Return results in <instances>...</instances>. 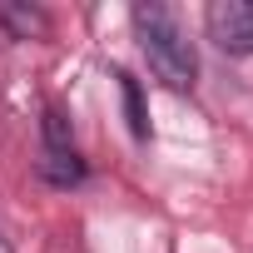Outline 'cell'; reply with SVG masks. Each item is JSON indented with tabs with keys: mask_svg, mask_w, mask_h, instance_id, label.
Here are the masks:
<instances>
[{
	"mask_svg": "<svg viewBox=\"0 0 253 253\" xmlns=\"http://www.w3.org/2000/svg\"><path fill=\"white\" fill-rule=\"evenodd\" d=\"M0 30L10 40H45L50 35V15L40 5H30V0H5V5H0Z\"/></svg>",
	"mask_w": 253,
	"mask_h": 253,
	"instance_id": "3957f363",
	"label": "cell"
},
{
	"mask_svg": "<svg viewBox=\"0 0 253 253\" xmlns=\"http://www.w3.org/2000/svg\"><path fill=\"white\" fill-rule=\"evenodd\" d=\"M114 80H119V94H124V114H129V129H134V139H149V109H144L139 80H134L129 70H119Z\"/></svg>",
	"mask_w": 253,
	"mask_h": 253,
	"instance_id": "5b68a950",
	"label": "cell"
},
{
	"mask_svg": "<svg viewBox=\"0 0 253 253\" xmlns=\"http://www.w3.org/2000/svg\"><path fill=\"white\" fill-rule=\"evenodd\" d=\"M204 30L223 55H253V0H209Z\"/></svg>",
	"mask_w": 253,
	"mask_h": 253,
	"instance_id": "7a4b0ae2",
	"label": "cell"
},
{
	"mask_svg": "<svg viewBox=\"0 0 253 253\" xmlns=\"http://www.w3.org/2000/svg\"><path fill=\"white\" fill-rule=\"evenodd\" d=\"M0 253H15V248H10V238H5V228H0Z\"/></svg>",
	"mask_w": 253,
	"mask_h": 253,
	"instance_id": "52a82bcc",
	"label": "cell"
},
{
	"mask_svg": "<svg viewBox=\"0 0 253 253\" xmlns=\"http://www.w3.org/2000/svg\"><path fill=\"white\" fill-rule=\"evenodd\" d=\"M40 149H75L70 119H65V109H60V104H50V109H45V119H40Z\"/></svg>",
	"mask_w": 253,
	"mask_h": 253,
	"instance_id": "8992f818",
	"label": "cell"
},
{
	"mask_svg": "<svg viewBox=\"0 0 253 253\" xmlns=\"http://www.w3.org/2000/svg\"><path fill=\"white\" fill-rule=\"evenodd\" d=\"M40 179L55 189H75L84 179V159L80 149H40Z\"/></svg>",
	"mask_w": 253,
	"mask_h": 253,
	"instance_id": "277c9868",
	"label": "cell"
},
{
	"mask_svg": "<svg viewBox=\"0 0 253 253\" xmlns=\"http://www.w3.org/2000/svg\"><path fill=\"white\" fill-rule=\"evenodd\" d=\"M134 30H139V50L149 60V70L169 84V89H194L199 80V55H194V40L184 35L179 15L169 5H134Z\"/></svg>",
	"mask_w": 253,
	"mask_h": 253,
	"instance_id": "6da1fadb",
	"label": "cell"
}]
</instances>
